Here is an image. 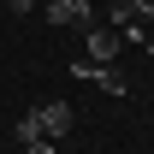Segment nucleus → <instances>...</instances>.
Wrapping results in <instances>:
<instances>
[{
    "instance_id": "nucleus-6",
    "label": "nucleus",
    "mask_w": 154,
    "mask_h": 154,
    "mask_svg": "<svg viewBox=\"0 0 154 154\" xmlns=\"http://www.w3.org/2000/svg\"><path fill=\"white\" fill-rule=\"evenodd\" d=\"M12 12H36V0H12Z\"/></svg>"
},
{
    "instance_id": "nucleus-2",
    "label": "nucleus",
    "mask_w": 154,
    "mask_h": 154,
    "mask_svg": "<svg viewBox=\"0 0 154 154\" xmlns=\"http://www.w3.org/2000/svg\"><path fill=\"white\" fill-rule=\"evenodd\" d=\"M48 18H54V24H77V30H89V24H95V0H48Z\"/></svg>"
},
{
    "instance_id": "nucleus-4",
    "label": "nucleus",
    "mask_w": 154,
    "mask_h": 154,
    "mask_svg": "<svg viewBox=\"0 0 154 154\" xmlns=\"http://www.w3.org/2000/svg\"><path fill=\"white\" fill-rule=\"evenodd\" d=\"M24 142H42V125H36V113H24V119H18V148H24Z\"/></svg>"
},
{
    "instance_id": "nucleus-5",
    "label": "nucleus",
    "mask_w": 154,
    "mask_h": 154,
    "mask_svg": "<svg viewBox=\"0 0 154 154\" xmlns=\"http://www.w3.org/2000/svg\"><path fill=\"white\" fill-rule=\"evenodd\" d=\"M59 142H48V136H42V142H24V154H54Z\"/></svg>"
},
{
    "instance_id": "nucleus-7",
    "label": "nucleus",
    "mask_w": 154,
    "mask_h": 154,
    "mask_svg": "<svg viewBox=\"0 0 154 154\" xmlns=\"http://www.w3.org/2000/svg\"><path fill=\"white\" fill-rule=\"evenodd\" d=\"M148 54H154V42H148Z\"/></svg>"
},
{
    "instance_id": "nucleus-1",
    "label": "nucleus",
    "mask_w": 154,
    "mask_h": 154,
    "mask_svg": "<svg viewBox=\"0 0 154 154\" xmlns=\"http://www.w3.org/2000/svg\"><path fill=\"white\" fill-rule=\"evenodd\" d=\"M30 113H36V125H42L48 142H65V131H71V107H65V101H42V107H30Z\"/></svg>"
},
{
    "instance_id": "nucleus-3",
    "label": "nucleus",
    "mask_w": 154,
    "mask_h": 154,
    "mask_svg": "<svg viewBox=\"0 0 154 154\" xmlns=\"http://www.w3.org/2000/svg\"><path fill=\"white\" fill-rule=\"evenodd\" d=\"M113 54H119V30H95L89 24V59L95 65H113Z\"/></svg>"
}]
</instances>
